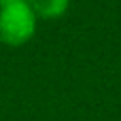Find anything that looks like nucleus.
Listing matches in <instances>:
<instances>
[{
	"mask_svg": "<svg viewBox=\"0 0 121 121\" xmlns=\"http://www.w3.org/2000/svg\"><path fill=\"white\" fill-rule=\"evenodd\" d=\"M36 13L26 0H17L0 6V42L19 47L36 32Z\"/></svg>",
	"mask_w": 121,
	"mask_h": 121,
	"instance_id": "1",
	"label": "nucleus"
},
{
	"mask_svg": "<svg viewBox=\"0 0 121 121\" xmlns=\"http://www.w3.org/2000/svg\"><path fill=\"white\" fill-rule=\"evenodd\" d=\"M26 2L36 13V17H43V19H57L64 15L70 4V0H26Z\"/></svg>",
	"mask_w": 121,
	"mask_h": 121,
	"instance_id": "2",
	"label": "nucleus"
},
{
	"mask_svg": "<svg viewBox=\"0 0 121 121\" xmlns=\"http://www.w3.org/2000/svg\"><path fill=\"white\" fill-rule=\"evenodd\" d=\"M11 2H17V0H0V6H6V4H11Z\"/></svg>",
	"mask_w": 121,
	"mask_h": 121,
	"instance_id": "3",
	"label": "nucleus"
}]
</instances>
